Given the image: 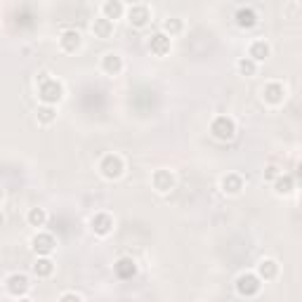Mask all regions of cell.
Here are the masks:
<instances>
[{
	"mask_svg": "<svg viewBox=\"0 0 302 302\" xmlns=\"http://www.w3.org/2000/svg\"><path fill=\"white\" fill-rule=\"evenodd\" d=\"M40 99H43L45 104H54V102H59L62 99V85L52 80V78H47L40 83Z\"/></svg>",
	"mask_w": 302,
	"mask_h": 302,
	"instance_id": "6da1fadb",
	"label": "cell"
},
{
	"mask_svg": "<svg viewBox=\"0 0 302 302\" xmlns=\"http://www.w3.org/2000/svg\"><path fill=\"white\" fill-rule=\"evenodd\" d=\"M234 132H236V128H234V120L231 118H226V116L215 118V123H213V135H215L217 140H231Z\"/></svg>",
	"mask_w": 302,
	"mask_h": 302,
	"instance_id": "7a4b0ae2",
	"label": "cell"
},
{
	"mask_svg": "<svg viewBox=\"0 0 302 302\" xmlns=\"http://www.w3.org/2000/svg\"><path fill=\"white\" fill-rule=\"evenodd\" d=\"M236 291L241 293V295H258V291H260V281H258V276H253V274H243L241 279L236 281Z\"/></svg>",
	"mask_w": 302,
	"mask_h": 302,
	"instance_id": "3957f363",
	"label": "cell"
},
{
	"mask_svg": "<svg viewBox=\"0 0 302 302\" xmlns=\"http://www.w3.org/2000/svg\"><path fill=\"white\" fill-rule=\"evenodd\" d=\"M102 173H104V177H109V180L118 177V175L123 173V161H120L118 156H107V158L102 161Z\"/></svg>",
	"mask_w": 302,
	"mask_h": 302,
	"instance_id": "277c9868",
	"label": "cell"
},
{
	"mask_svg": "<svg viewBox=\"0 0 302 302\" xmlns=\"http://www.w3.org/2000/svg\"><path fill=\"white\" fill-rule=\"evenodd\" d=\"M33 250L38 253V255H47V253H52L54 250V238L50 234H38V236H33Z\"/></svg>",
	"mask_w": 302,
	"mask_h": 302,
	"instance_id": "5b68a950",
	"label": "cell"
},
{
	"mask_svg": "<svg viewBox=\"0 0 302 302\" xmlns=\"http://www.w3.org/2000/svg\"><path fill=\"white\" fill-rule=\"evenodd\" d=\"M149 47H151V52H153V54L163 57V54L170 50V38H168V36H163V33H156V36L151 38Z\"/></svg>",
	"mask_w": 302,
	"mask_h": 302,
	"instance_id": "8992f818",
	"label": "cell"
},
{
	"mask_svg": "<svg viewBox=\"0 0 302 302\" xmlns=\"http://www.w3.org/2000/svg\"><path fill=\"white\" fill-rule=\"evenodd\" d=\"M135 271H137V267H135V262H132L130 258H123V260L116 262V274H118V279H123V281L132 279Z\"/></svg>",
	"mask_w": 302,
	"mask_h": 302,
	"instance_id": "52a82bcc",
	"label": "cell"
},
{
	"mask_svg": "<svg viewBox=\"0 0 302 302\" xmlns=\"http://www.w3.org/2000/svg\"><path fill=\"white\" fill-rule=\"evenodd\" d=\"M7 288H10L12 295H24V293L29 291V281H26L24 274H14V276H10V281H7Z\"/></svg>",
	"mask_w": 302,
	"mask_h": 302,
	"instance_id": "ba28073f",
	"label": "cell"
},
{
	"mask_svg": "<svg viewBox=\"0 0 302 302\" xmlns=\"http://www.w3.org/2000/svg\"><path fill=\"white\" fill-rule=\"evenodd\" d=\"M153 184H156L158 191H168V189H173V175L168 170H158L153 175Z\"/></svg>",
	"mask_w": 302,
	"mask_h": 302,
	"instance_id": "9c48e42d",
	"label": "cell"
},
{
	"mask_svg": "<svg viewBox=\"0 0 302 302\" xmlns=\"http://www.w3.org/2000/svg\"><path fill=\"white\" fill-rule=\"evenodd\" d=\"M147 22H149V10H147V7L137 5V7L130 10V24H132V26H144Z\"/></svg>",
	"mask_w": 302,
	"mask_h": 302,
	"instance_id": "30bf717a",
	"label": "cell"
},
{
	"mask_svg": "<svg viewBox=\"0 0 302 302\" xmlns=\"http://www.w3.org/2000/svg\"><path fill=\"white\" fill-rule=\"evenodd\" d=\"M264 99L267 102H271V104H279V102H283V85H279V83H271V85L264 87Z\"/></svg>",
	"mask_w": 302,
	"mask_h": 302,
	"instance_id": "8fae6325",
	"label": "cell"
},
{
	"mask_svg": "<svg viewBox=\"0 0 302 302\" xmlns=\"http://www.w3.org/2000/svg\"><path fill=\"white\" fill-rule=\"evenodd\" d=\"M276 274H279V267H276L274 260H262V262H260V276L264 281H271Z\"/></svg>",
	"mask_w": 302,
	"mask_h": 302,
	"instance_id": "7c38bea8",
	"label": "cell"
},
{
	"mask_svg": "<svg viewBox=\"0 0 302 302\" xmlns=\"http://www.w3.org/2000/svg\"><path fill=\"white\" fill-rule=\"evenodd\" d=\"M236 22H238V26H243V29H253V26L258 24V14L253 10H238Z\"/></svg>",
	"mask_w": 302,
	"mask_h": 302,
	"instance_id": "4fadbf2b",
	"label": "cell"
},
{
	"mask_svg": "<svg viewBox=\"0 0 302 302\" xmlns=\"http://www.w3.org/2000/svg\"><path fill=\"white\" fill-rule=\"evenodd\" d=\"M111 226H113V222H111V217L109 215H95L92 217V229H95L97 234H109Z\"/></svg>",
	"mask_w": 302,
	"mask_h": 302,
	"instance_id": "5bb4252c",
	"label": "cell"
},
{
	"mask_svg": "<svg viewBox=\"0 0 302 302\" xmlns=\"http://www.w3.org/2000/svg\"><path fill=\"white\" fill-rule=\"evenodd\" d=\"M78 45H80V33L78 31H66L62 36V47H64L66 52H74Z\"/></svg>",
	"mask_w": 302,
	"mask_h": 302,
	"instance_id": "9a60e30c",
	"label": "cell"
},
{
	"mask_svg": "<svg viewBox=\"0 0 302 302\" xmlns=\"http://www.w3.org/2000/svg\"><path fill=\"white\" fill-rule=\"evenodd\" d=\"M92 31L97 33L99 38H109L111 31H113V26H111V19H97L95 26H92Z\"/></svg>",
	"mask_w": 302,
	"mask_h": 302,
	"instance_id": "2e32d148",
	"label": "cell"
},
{
	"mask_svg": "<svg viewBox=\"0 0 302 302\" xmlns=\"http://www.w3.org/2000/svg\"><path fill=\"white\" fill-rule=\"evenodd\" d=\"M274 189H276V194H291V191H293V177H288V175H283V177H276V182H274Z\"/></svg>",
	"mask_w": 302,
	"mask_h": 302,
	"instance_id": "e0dca14e",
	"label": "cell"
},
{
	"mask_svg": "<svg viewBox=\"0 0 302 302\" xmlns=\"http://www.w3.org/2000/svg\"><path fill=\"white\" fill-rule=\"evenodd\" d=\"M222 187H225V191H229V194H238L241 191V177L238 175H229V177L222 180Z\"/></svg>",
	"mask_w": 302,
	"mask_h": 302,
	"instance_id": "ac0fdd59",
	"label": "cell"
},
{
	"mask_svg": "<svg viewBox=\"0 0 302 302\" xmlns=\"http://www.w3.org/2000/svg\"><path fill=\"white\" fill-rule=\"evenodd\" d=\"M267 54H269V45L264 43V40H258V43H253V47H250V57H253V59H264V57H267Z\"/></svg>",
	"mask_w": 302,
	"mask_h": 302,
	"instance_id": "d6986e66",
	"label": "cell"
},
{
	"mask_svg": "<svg viewBox=\"0 0 302 302\" xmlns=\"http://www.w3.org/2000/svg\"><path fill=\"white\" fill-rule=\"evenodd\" d=\"M104 14H107V19H118L120 14H123V7H120L118 0H109L107 5H104Z\"/></svg>",
	"mask_w": 302,
	"mask_h": 302,
	"instance_id": "ffe728a7",
	"label": "cell"
},
{
	"mask_svg": "<svg viewBox=\"0 0 302 302\" xmlns=\"http://www.w3.org/2000/svg\"><path fill=\"white\" fill-rule=\"evenodd\" d=\"M52 269L54 267H52V262H50V260H38V262L33 264V271H36L38 276H50Z\"/></svg>",
	"mask_w": 302,
	"mask_h": 302,
	"instance_id": "44dd1931",
	"label": "cell"
},
{
	"mask_svg": "<svg viewBox=\"0 0 302 302\" xmlns=\"http://www.w3.org/2000/svg\"><path fill=\"white\" fill-rule=\"evenodd\" d=\"M104 69H107L109 74H118L120 71V59L116 54H107L104 57Z\"/></svg>",
	"mask_w": 302,
	"mask_h": 302,
	"instance_id": "7402d4cb",
	"label": "cell"
},
{
	"mask_svg": "<svg viewBox=\"0 0 302 302\" xmlns=\"http://www.w3.org/2000/svg\"><path fill=\"white\" fill-rule=\"evenodd\" d=\"M29 222H31L33 226H43V222H45V213L40 210V208H33L31 213H29Z\"/></svg>",
	"mask_w": 302,
	"mask_h": 302,
	"instance_id": "603a6c76",
	"label": "cell"
},
{
	"mask_svg": "<svg viewBox=\"0 0 302 302\" xmlns=\"http://www.w3.org/2000/svg\"><path fill=\"white\" fill-rule=\"evenodd\" d=\"M38 118H40V123H52L54 120V109L52 107H45L38 111Z\"/></svg>",
	"mask_w": 302,
	"mask_h": 302,
	"instance_id": "cb8c5ba5",
	"label": "cell"
},
{
	"mask_svg": "<svg viewBox=\"0 0 302 302\" xmlns=\"http://www.w3.org/2000/svg\"><path fill=\"white\" fill-rule=\"evenodd\" d=\"M238 69H241V74H246V76L255 74V64H253L250 59H241V62H238Z\"/></svg>",
	"mask_w": 302,
	"mask_h": 302,
	"instance_id": "d4e9b609",
	"label": "cell"
},
{
	"mask_svg": "<svg viewBox=\"0 0 302 302\" xmlns=\"http://www.w3.org/2000/svg\"><path fill=\"white\" fill-rule=\"evenodd\" d=\"M180 29H182V24L177 22V19H170V22H165V31H168V33H177Z\"/></svg>",
	"mask_w": 302,
	"mask_h": 302,
	"instance_id": "484cf974",
	"label": "cell"
},
{
	"mask_svg": "<svg viewBox=\"0 0 302 302\" xmlns=\"http://www.w3.org/2000/svg\"><path fill=\"white\" fill-rule=\"evenodd\" d=\"M264 177H267V180H274V177H279V170H276V168L271 165V168H267V173H264Z\"/></svg>",
	"mask_w": 302,
	"mask_h": 302,
	"instance_id": "4316f807",
	"label": "cell"
},
{
	"mask_svg": "<svg viewBox=\"0 0 302 302\" xmlns=\"http://www.w3.org/2000/svg\"><path fill=\"white\" fill-rule=\"evenodd\" d=\"M0 225H2V215H0Z\"/></svg>",
	"mask_w": 302,
	"mask_h": 302,
	"instance_id": "83f0119b",
	"label": "cell"
},
{
	"mask_svg": "<svg viewBox=\"0 0 302 302\" xmlns=\"http://www.w3.org/2000/svg\"><path fill=\"white\" fill-rule=\"evenodd\" d=\"M0 198H2V191H0Z\"/></svg>",
	"mask_w": 302,
	"mask_h": 302,
	"instance_id": "f1b7e54d",
	"label": "cell"
}]
</instances>
